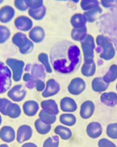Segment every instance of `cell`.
Segmentation results:
<instances>
[{
	"instance_id": "obj_1",
	"label": "cell",
	"mask_w": 117,
	"mask_h": 147,
	"mask_svg": "<svg viewBox=\"0 0 117 147\" xmlns=\"http://www.w3.org/2000/svg\"><path fill=\"white\" fill-rule=\"evenodd\" d=\"M49 59L53 70L60 74L75 73L82 63L79 47L66 40L58 42L51 48Z\"/></svg>"
},
{
	"instance_id": "obj_2",
	"label": "cell",
	"mask_w": 117,
	"mask_h": 147,
	"mask_svg": "<svg viewBox=\"0 0 117 147\" xmlns=\"http://www.w3.org/2000/svg\"><path fill=\"white\" fill-rule=\"evenodd\" d=\"M97 45V53H100V58L108 61L113 59L116 56V49L111 40L106 36L99 34L96 37Z\"/></svg>"
},
{
	"instance_id": "obj_3",
	"label": "cell",
	"mask_w": 117,
	"mask_h": 147,
	"mask_svg": "<svg viewBox=\"0 0 117 147\" xmlns=\"http://www.w3.org/2000/svg\"><path fill=\"white\" fill-rule=\"evenodd\" d=\"M11 41L19 50L21 54L26 55L32 52L34 48V43L29 39L24 32H17L11 38Z\"/></svg>"
},
{
	"instance_id": "obj_4",
	"label": "cell",
	"mask_w": 117,
	"mask_h": 147,
	"mask_svg": "<svg viewBox=\"0 0 117 147\" xmlns=\"http://www.w3.org/2000/svg\"><path fill=\"white\" fill-rule=\"evenodd\" d=\"M11 71L6 63L0 61V94H4L11 88Z\"/></svg>"
},
{
	"instance_id": "obj_5",
	"label": "cell",
	"mask_w": 117,
	"mask_h": 147,
	"mask_svg": "<svg viewBox=\"0 0 117 147\" xmlns=\"http://www.w3.org/2000/svg\"><path fill=\"white\" fill-rule=\"evenodd\" d=\"M5 63L12 74V79L16 82H20L24 75L25 63L23 60L15 59V58H8L5 60Z\"/></svg>"
},
{
	"instance_id": "obj_6",
	"label": "cell",
	"mask_w": 117,
	"mask_h": 147,
	"mask_svg": "<svg viewBox=\"0 0 117 147\" xmlns=\"http://www.w3.org/2000/svg\"><path fill=\"white\" fill-rule=\"evenodd\" d=\"M81 46L84 56V61L92 60L94 57L95 41L93 36L88 34L83 40L81 41Z\"/></svg>"
},
{
	"instance_id": "obj_7",
	"label": "cell",
	"mask_w": 117,
	"mask_h": 147,
	"mask_svg": "<svg viewBox=\"0 0 117 147\" xmlns=\"http://www.w3.org/2000/svg\"><path fill=\"white\" fill-rule=\"evenodd\" d=\"M7 95L11 101L18 103V102H21L25 98L27 95V92L22 85L18 84V85H15V86H12L7 92Z\"/></svg>"
},
{
	"instance_id": "obj_8",
	"label": "cell",
	"mask_w": 117,
	"mask_h": 147,
	"mask_svg": "<svg viewBox=\"0 0 117 147\" xmlns=\"http://www.w3.org/2000/svg\"><path fill=\"white\" fill-rule=\"evenodd\" d=\"M24 71L25 73H30L31 76L36 79H44L47 76L46 75V69L43 66L42 64L34 63V64H27L24 67Z\"/></svg>"
},
{
	"instance_id": "obj_9",
	"label": "cell",
	"mask_w": 117,
	"mask_h": 147,
	"mask_svg": "<svg viewBox=\"0 0 117 147\" xmlns=\"http://www.w3.org/2000/svg\"><path fill=\"white\" fill-rule=\"evenodd\" d=\"M14 24L15 28L21 32L30 31L33 28V21L31 18L25 16H20L15 19Z\"/></svg>"
},
{
	"instance_id": "obj_10",
	"label": "cell",
	"mask_w": 117,
	"mask_h": 147,
	"mask_svg": "<svg viewBox=\"0 0 117 147\" xmlns=\"http://www.w3.org/2000/svg\"><path fill=\"white\" fill-rule=\"evenodd\" d=\"M86 88V83L83 79L76 77L70 82L68 86V91L72 95H79Z\"/></svg>"
},
{
	"instance_id": "obj_11",
	"label": "cell",
	"mask_w": 117,
	"mask_h": 147,
	"mask_svg": "<svg viewBox=\"0 0 117 147\" xmlns=\"http://www.w3.org/2000/svg\"><path fill=\"white\" fill-rule=\"evenodd\" d=\"M33 129L31 126L27 124H23L18 127L16 133V140L18 143H23L28 141L32 137Z\"/></svg>"
},
{
	"instance_id": "obj_12",
	"label": "cell",
	"mask_w": 117,
	"mask_h": 147,
	"mask_svg": "<svg viewBox=\"0 0 117 147\" xmlns=\"http://www.w3.org/2000/svg\"><path fill=\"white\" fill-rule=\"evenodd\" d=\"M60 91V86L54 79H48L46 82V88L42 92V96L45 98L53 97L57 94Z\"/></svg>"
},
{
	"instance_id": "obj_13",
	"label": "cell",
	"mask_w": 117,
	"mask_h": 147,
	"mask_svg": "<svg viewBox=\"0 0 117 147\" xmlns=\"http://www.w3.org/2000/svg\"><path fill=\"white\" fill-rule=\"evenodd\" d=\"M0 139L6 143H11L16 139V133L11 126H3L0 129Z\"/></svg>"
},
{
	"instance_id": "obj_14",
	"label": "cell",
	"mask_w": 117,
	"mask_h": 147,
	"mask_svg": "<svg viewBox=\"0 0 117 147\" xmlns=\"http://www.w3.org/2000/svg\"><path fill=\"white\" fill-rule=\"evenodd\" d=\"M15 11L11 5H4L0 8V22L7 24L15 18Z\"/></svg>"
},
{
	"instance_id": "obj_15",
	"label": "cell",
	"mask_w": 117,
	"mask_h": 147,
	"mask_svg": "<svg viewBox=\"0 0 117 147\" xmlns=\"http://www.w3.org/2000/svg\"><path fill=\"white\" fill-rule=\"evenodd\" d=\"M46 34H45L44 29L40 26L33 27V28L29 31L28 37L31 41H33L34 44H40L45 38Z\"/></svg>"
},
{
	"instance_id": "obj_16",
	"label": "cell",
	"mask_w": 117,
	"mask_h": 147,
	"mask_svg": "<svg viewBox=\"0 0 117 147\" xmlns=\"http://www.w3.org/2000/svg\"><path fill=\"white\" fill-rule=\"evenodd\" d=\"M95 111V105L92 101H85L82 103L80 109V116L84 120L91 118Z\"/></svg>"
},
{
	"instance_id": "obj_17",
	"label": "cell",
	"mask_w": 117,
	"mask_h": 147,
	"mask_svg": "<svg viewBox=\"0 0 117 147\" xmlns=\"http://www.w3.org/2000/svg\"><path fill=\"white\" fill-rule=\"evenodd\" d=\"M39 104L33 100H28L23 104L22 111L24 114L27 117H33L39 111Z\"/></svg>"
},
{
	"instance_id": "obj_18",
	"label": "cell",
	"mask_w": 117,
	"mask_h": 147,
	"mask_svg": "<svg viewBox=\"0 0 117 147\" xmlns=\"http://www.w3.org/2000/svg\"><path fill=\"white\" fill-rule=\"evenodd\" d=\"M60 108L62 111L72 113L77 111L78 105L74 99L70 97H65L60 101Z\"/></svg>"
},
{
	"instance_id": "obj_19",
	"label": "cell",
	"mask_w": 117,
	"mask_h": 147,
	"mask_svg": "<svg viewBox=\"0 0 117 147\" xmlns=\"http://www.w3.org/2000/svg\"><path fill=\"white\" fill-rule=\"evenodd\" d=\"M86 132L90 138L97 139L101 136L103 127L99 122H91L87 126Z\"/></svg>"
},
{
	"instance_id": "obj_20",
	"label": "cell",
	"mask_w": 117,
	"mask_h": 147,
	"mask_svg": "<svg viewBox=\"0 0 117 147\" xmlns=\"http://www.w3.org/2000/svg\"><path fill=\"white\" fill-rule=\"evenodd\" d=\"M40 106L42 108V110L51 115H57L60 112L57 104L53 99H47L42 101L40 103Z\"/></svg>"
},
{
	"instance_id": "obj_21",
	"label": "cell",
	"mask_w": 117,
	"mask_h": 147,
	"mask_svg": "<svg viewBox=\"0 0 117 147\" xmlns=\"http://www.w3.org/2000/svg\"><path fill=\"white\" fill-rule=\"evenodd\" d=\"M100 101L104 105L113 108L117 105V94L116 92H104L100 95Z\"/></svg>"
},
{
	"instance_id": "obj_22",
	"label": "cell",
	"mask_w": 117,
	"mask_h": 147,
	"mask_svg": "<svg viewBox=\"0 0 117 147\" xmlns=\"http://www.w3.org/2000/svg\"><path fill=\"white\" fill-rule=\"evenodd\" d=\"M82 74L85 77H91L96 73V63L92 60L88 61H84V63L82 66L81 69Z\"/></svg>"
},
{
	"instance_id": "obj_23",
	"label": "cell",
	"mask_w": 117,
	"mask_h": 147,
	"mask_svg": "<svg viewBox=\"0 0 117 147\" xmlns=\"http://www.w3.org/2000/svg\"><path fill=\"white\" fill-rule=\"evenodd\" d=\"M110 84L106 83L104 81L103 77H96L92 80L91 82V88L94 92L101 93V92H106V90L109 88Z\"/></svg>"
},
{
	"instance_id": "obj_24",
	"label": "cell",
	"mask_w": 117,
	"mask_h": 147,
	"mask_svg": "<svg viewBox=\"0 0 117 147\" xmlns=\"http://www.w3.org/2000/svg\"><path fill=\"white\" fill-rule=\"evenodd\" d=\"M87 19L84 14L75 13L74 14L70 19V23L73 28H81L83 27L86 26Z\"/></svg>"
},
{
	"instance_id": "obj_25",
	"label": "cell",
	"mask_w": 117,
	"mask_h": 147,
	"mask_svg": "<svg viewBox=\"0 0 117 147\" xmlns=\"http://www.w3.org/2000/svg\"><path fill=\"white\" fill-rule=\"evenodd\" d=\"M29 16L36 21H41L44 18L47 14V8L45 5L37 8V9H29L27 10Z\"/></svg>"
},
{
	"instance_id": "obj_26",
	"label": "cell",
	"mask_w": 117,
	"mask_h": 147,
	"mask_svg": "<svg viewBox=\"0 0 117 147\" xmlns=\"http://www.w3.org/2000/svg\"><path fill=\"white\" fill-rule=\"evenodd\" d=\"M88 28L86 26L81 28H73L71 31V37L73 40L81 42L88 35Z\"/></svg>"
},
{
	"instance_id": "obj_27",
	"label": "cell",
	"mask_w": 117,
	"mask_h": 147,
	"mask_svg": "<svg viewBox=\"0 0 117 147\" xmlns=\"http://www.w3.org/2000/svg\"><path fill=\"white\" fill-rule=\"evenodd\" d=\"M55 134L63 140H69L72 136V132L69 128L62 125H58L54 129Z\"/></svg>"
},
{
	"instance_id": "obj_28",
	"label": "cell",
	"mask_w": 117,
	"mask_h": 147,
	"mask_svg": "<svg viewBox=\"0 0 117 147\" xmlns=\"http://www.w3.org/2000/svg\"><path fill=\"white\" fill-rule=\"evenodd\" d=\"M21 114V109L20 106L15 102H11L7 108L6 116L11 119H17Z\"/></svg>"
},
{
	"instance_id": "obj_29",
	"label": "cell",
	"mask_w": 117,
	"mask_h": 147,
	"mask_svg": "<svg viewBox=\"0 0 117 147\" xmlns=\"http://www.w3.org/2000/svg\"><path fill=\"white\" fill-rule=\"evenodd\" d=\"M102 12H103V9H102L101 7L97 6L94 9H91V10L84 11V16L86 18L87 22H89V23H93L98 18V16L101 15Z\"/></svg>"
},
{
	"instance_id": "obj_30",
	"label": "cell",
	"mask_w": 117,
	"mask_h": 147,
	"mask_svg": "<svg viewBox=\"0 0 117 147\" xmlns=\"http://www.w3.org/2000/svg\"><path fill=\"white\" fill-rule=\"evenodd\" d=\"M104 81L106 83H111L115 82L117 79V65L116 64H113L111 65L110 67L109 68V70L107 73L103 76Z\"/></svg>"
},
{
	"instance_id": "obj_31",
	"label": "cell",
	"mask_w": 117,
	"mask_h": 147,
	"mask_svg": "<svg viewBox=\"0 0 117 147\" xmlns=\"http://www.w3.org/2000/svg\"><path fill=\"white\" fill-rule=\"evenodd\" d=\"M76 117L72 114L70 113H66L62 114L60 117V123H62L63 125L67 126V127H72L76 123Z\"/></svg>"
},
{
	"instance_id": "obj_32",
	"label": "cell",
	"mask_w": 117,
	"mask_h": 147,
	"mask_svg": "<svg viewBox=\"0 0 117 147\" xmlns=\"http://www.w3.org/2000/svg\"><path fill=\"white\" fill-rule=\"evenodd\" d=\"M34 127L38 134L40 135H46L51 130V125L43 123L40 119H37L34 122Z\"/></svg>"
},
{
	"instance_id": "obj_33",
	"label": "cell",
	"mask_w": 117,
	"mask_h": 147,
	"mask_svg": "<svg viewBox=\"0 0 117 147\" xmlns=\"http://www.w3.org/2000/svg\"><path fill=\"white\" fill-rule=\"evenodd\" d=\"M37 59L40 63V64H42L43 66L44 67L47 73H53V67L51 66L50 62L49 60V56L47 55V53H40L38 55Z\"/></svg>"
},
{
	"instance_id": "obj_34",
	"label": "cell",
	"mask_w": 117,
	"mask_h": 147,
	"mask_svg": "<svg viewBox=\"0 0 117 147\" xmlns=\"http://www.w3.org/2000/svg\"><path fill=\"white\" fill-rule=\"evenodd\" d=\"M37 79L31 76L30 73H25L22 76V80L25 83V87L28 89H33L36 88Z\"/></svg>"
},
{
	"instance_id": "obj_35",
	"label": "cell",
	"mask_w": 117,
	"mask_h": 147,
	"mask_svg": "<svg viewBox=\"0 0 117 147\" xmlns=\"http://www.w3.org/2000/svg\"><path fill=\"white\" fill-rule=\"evenodd\" d=\"M39 119H40V121H43V123L52 125L56 121V117L55 115H51L42 110L39 112Z\"/></svg>"
},
{
	"instance_id": "obj_36",
	"label": "cell",
	"mask_w": 117,
	"mask_h": 147,
	"mask_svg": "<svg viewBox=\"0 0 117 147\" xmlns=\"http://www.w3.org/2000/svg\"><path fill=\"white\" fill-rule=\"evenodd\" d=\"M100 6V2L98 0H82L81 8L83 11H87Z\"/></svg>"
},
{
	"instance_id": "obj_37",
	"label": "cell",
	"mask_w": 117,
	"mask_h": 147,
	"mask_svg": "<svg viewBox=\"0 0 117 147\" xmlns=\"http://www.w3.org/2000/svg\"><path fill=\"white\" fill-rule=\"evenodd\" d=\"M11 37V31L5 25H0V44H5Z\"/></svg>"
},
{
	"instance_id": "obj_38",
	"label": "cell",
	"mask_w": 117,
	"mask_h": 147,
	"mask_svg": "<svg viewBox=\"0 0 117 147\" xmlns=\"http://www.w3.org/2000/svg\"><path fill=\"white\" fill-rule=\"evenodd\" d=\"M60 145V136H49L43 142V147H59Z\"/></svg>"
},
{
	"instance_id": "obj_39",
	"label": "cell",
	"mask_w": 117,
	"mask_h": 147,
	"mask_svg": "<svg viewBox=\"0 0 117 147\" xmlns=\"http://www.w3.org/2000/svg\"><path fill=\"white\" fill-rule=\"evenodd\" d=\"M106 135L113 140H117V123H110L107 125Z\"/></svg>"
},
{
	"instance_id": "obj_40",
	"label": "cell",
	"mask_w": 117,
	"mask_h": 147,
	"mask_svg": "<svg viewBox=\"0 0 117 147\" xmlns=\"http://www.w3.org/2000/svg\"><path fill=\"white\" fill-rule=\"evenodd\" d=\"M11 103V101L9 99L5 98H0V113H1V114L6 116L7 108Z\"/></svg>"
},
{
	"instance_id": "obj_41",
	"label": "cell",
	"mask_w": 117,
	"mask_h": 147,
	"mask_svg": "<svg viewBox=\"0 0 117 147\" xmlns=\"http://www.w3.org/2000/svg\"><path fill=\"white\" fill-rule=\"evenodd\" d=\"M27 6L29 9H37L44 5L43 0H24Z\"/></svg>"
},
{
	"instance_id": "obj_42",
	"label": "cell",
	"mask_w": 117,
	"mask_h": 147,
	"mask_svg": "<svg viewBox=\"0 0 117 147\" xmlns=\"http://www.w3.org/2000/svg\"><path fill=\"white\" fill-rule=\"evenodd\" d=\"M100 4L105 9L117 8V0H100Z\"/></svg>"
},
{
	"instance_id": "obj_43",
	"label": "cell",
	"mask_w": 117,
	"mask_h": 147,
	"mask_svg": "<svg viewBox=\"0 0 117 147\" xmlns=\"http://www.w3.org/2000/svg\"><path fill=\"white\" fill-rule=\"evenodd\" d=\"M14 5L16 9L21 11H25L28 10V8L24 0H15L14 1Z\"/></svg>"
},
{
	"instance_id": "obj_44",
	"label": "cell",
	"mask_w": 117,
	"mask_h": 147,
	"mask_svg": "<svg viewBox=\"0 0 117 147\" xmlns=\"http://www.w3.org/2000/svg\"><path fill=\"white\" fill-rule=\"evenodd\" d=\"M98 147H116V146L112 141L106 138H103L98 141Z\"/></svg>"
},
{
	"instance_id": "obj_45",
	"label": "cell",
	"mask_w": 117,
	"mask_h": 147,
	"mask_svg": "<svg viewBox=\"0 0 117 147\" xmlns=\"http://www.w3.org/2000/svg\"><path fill=\"white\" fill-rule=\"evenodd\" d=\"M46 88V84L42 79H37V85H36V90L39 92H43Z\"/></svg>"
},
{
	"instance_id": "obj_46",
	"label": "cell",
	"mask_w": 117,
	"mask_h": 147,
	"mask_svg": "<svg viewBox=\"0 0 117 147\" xmlns=\"http://www.w3.org/2000/svg\"><path fill=\"white\" fill-rule=\"evenodd\" d=\"M21 147H38L36 145L35 143H24Z\"/></svg>"
},
{
	"instance_id": "obj_47",
	"label": "cell",
	"mask_w": 117,
	"mask_h": 147,
	"mask_svg": "<svg viewBox=\"0 0 117 147\" xmlns=\"http://www.w3.org/2000/svg\"><path fill=\"white\" fill-rule=\"evenodd\" d=\"M55 1H70V2H74V3H78L80 0H55Z\"/></svg>"
},
{
	"instance_id": "obj_48",
	"label": "cell",
	"mask_w": 117,
	"mask_h": 147,
	"mask_svg": "<svg viewBox=\"0 0 117 147\" xmlns=\"http://www.w3.org/2000/svg\"><path fill=\"white\" fill-rule=\"evenodd\" d=\"M0 147H9L7 144H1L0 145Z\"/></svg>"
},
{
	"instance_id": "obj_49",
	"label": "cell",
	"mask_w": 117,
	"mask_h": 147,
	"mask_svg": "<svg viewBox=\"0 0 117 147\" xmlns=\"http://www.w3.org/2000/svg\"><path fill=\"white\" fill-rule=\"evenodd\" d=\"M2 123V115H1V113H0V126H1Z\"/></svg>"
},
{
	"instance_id": "obj_50",
	"label": "cell",
	"mask_w": 117,
	"mask_h": 147,
	"mask_svg": "<svg viewBox=\"0 0 117 147\" xmlns=\"http://www.w3.org/2000/svg\"><path fill=\"white\" fill-rule=\"evenodd\" d=\"M3 2H4V0H0V4H2Z\"/></svg>"
},
{
	"instance_id": "obj_51",
	"label": "cell",
	"mask_w": 117,
	"mask_h": 147,
	"mask_svg": "<svg viewBox=\"0 0 117 147\" xmlns=\"http://www.w3.org/2000/svg\"><path fill=\"white\" fill-rule=\"evenodd\" d=\"M116 91H117V84H116Z\"/></svg>"
},
{
	"instance_id": "obj_52",
	"label": "cell",
	"mask_w": 117,
	"mask_h": 147,
	"mask_svg": "<svg viewBox=\"0 0 117 147\" xmlns=\"http://www.w3.org/2000/svg\"></svg>"
}]
</instances>
